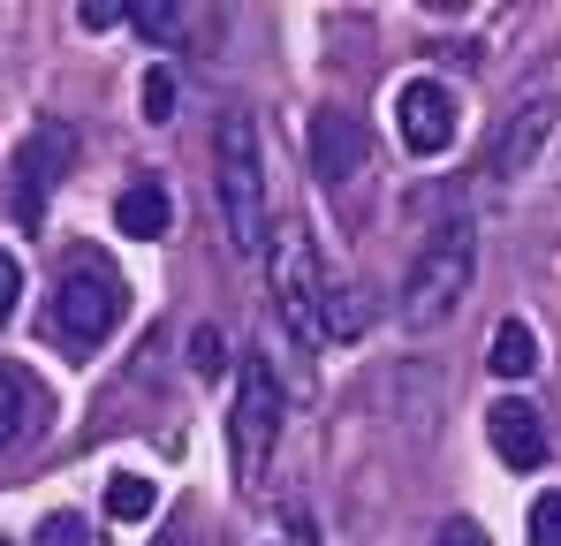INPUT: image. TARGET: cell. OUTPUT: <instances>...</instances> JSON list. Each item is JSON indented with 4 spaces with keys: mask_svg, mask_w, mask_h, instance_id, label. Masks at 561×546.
<instances>
[{
    "mask_svg": "<svg viewBox=\"0 0 561 546\" xmlns=\"http://www.w3.org/2000/svg\"><path fill=\"white\" fill-rule=\"evenodd\" d=\"M213 168H220V213L243 259L266 251V168H259V129L251 114H220L213 129Z\"/></svg>",
    "mask_w": 561,
    "mask_h": 546,
    "instance_id": "6da1fadb",
    "label": "cell"
},
{
    "mask_svg": "<svg viewBox=\"0 0 561 546\" xmlns=\"http://www.w3.org/2000/svg\"><path fill=\"white\" fill-rule=\"evenodd\" d=\"M470 281H478V243H470V228H440V236L417 243V259H410L402 327H440V319H456L463 296H470Z\"/></svg>",
    "mask_w": 561,
    "mask_h": 546,
    "instance_id": "7a4b0ae2",
    "label": "cell"
},
{
    "mask_svg": "<svg viewBox=\"0 0 561 546\" xmlns=\"http://www.w3.org/2000/svg\"><path fill=\"white\" fill-rule=\"evenodd\" d=\"M114 319H122V281L99 266V259H69L61 281H54V311H46L54 342H69V350H99V342L114 334Z\"/></svg>",
    "mask_w": 561,
    "mask_h": 546,
    "instance_id": "3957f363",
    "label": "cell"
},
{
    "mask_svg": "<svg viewBox=\"0 0 561 546\" xmlns=\"http://www.w3.org/2000/svg\"><path fill=\"white\" fill-rule=\"evenodd\" d=\"M266 266H274V296H280V319L304 334V342H327V273H319V251L304 228H280L266 243Z\"/></svg>",
    "mask_w": 561,
    "mask_h": 546,
    "instance_id": "277c9868",
    "label": "cell"
},
{
    "mask_svg": "<svg viewBox=\"0 0 561 546\" xmlns=\"http://www.w3.org/2000/svg\"><path fill=\"white\" fill-rule=\"evenodd\" d=\"M280 379L266 357H243L236 372V418H228V448H236V478H259L266 470V455L280 441Z\"/></svg>",
    "mask_w": 561,
    "mask_h": 546,
    "instance_id": "5b68a950",
    "label": "cell"
},
{
    "mask_svg": "<svg viewBox=\"0 0 561 546\" xmlns=\"http://www.w3.org/2000/svg\"><path fill=\"white\" fill-rule=\"evenodd\" d=\"M69 160H77V129H69V122H38V129L15 145V168H8V213H15L23 228L46 220V190L69 175Z\"/></svg>",
    "mask_w": 561,
    "mask_h": 546,
    "instance_id": "8992f818",
    "label": "cell"
},
{
    "mask_svg": "<svg viewBox=\"0 0 561 546\" xmlns=\"http://www.w3.org/2000/svg\"><path fill=\"white\" fill-rule=\"evenodd\" d=\"M394 129H402V145H410L417 160H440V152L456 145V99H448V84L410 77V84L394 91Z\"/></svg>",
    "mask_w": 561,
    "mask_h": 546,
    "instance_id": "52a82bcc",
    "label": "cell"
},
{
    "mask_svg": "<svg viewBox=\"0 0 561 546\" xmlns=\"http://www.w3.org/2000/svg\"><path fill=\"white\" fill-rule=\"evenodd\" d=\"M554 114H561V99L554 91H539V99H516L508 106V122H501V137H493V152H485V168L501 182H516L531 160H539V145L554 137Z\"/></svg>",
    "mask_w": 561,
    "mask_h": 546,
    "instance_id": "ba28073f",
    "label": "cell"
},
{
    "mask_svg": "<svg viewBox=\"0 0 561 546\" xmlns=\"http://www.w3.org/2000/svg\"><path fill=\"white\" fill-rule=\"evenodd\" d=\"M304 145H311V175H319V182H350V175H365V160H373L365 122L342 114V106H319L311 129H304Z\"/></svg>",
    "mask_w": 561,
    "mask_h": 546,
    "instance_id": "9c48e42d",
    "label": "cell"
},
{
    "mask_svg": "<svg viewBox=\"0 0 561 546\" xmlns=\"http://www.w3.org/2000/svg\"><path fill=\"white\" fill-rule=\"evenodd\" d=\"M485 441H493V455H501L508 470H539V463H547V425H539V410L516 402V395H501V402L485 410Z\"/></svg>",
    "mask_w": 561,
    "mask_h": 546,
    "instance_id": "30bf717a",
    "label": "cell"
},
{
    "mask_svg": "<svg viewBox=\"0 0 561 546\" xmlns=\"http://www.w3.org/2000/svg\"><path fill=\"white\" fill-rule=\"evenodd\" d=\"M38 425H46V387L23 364H0V455L23 448Z\"/></svg>",
    "mask_w": 561,
    "mask_h": 546,
    "instance_id": "8fae6325",
    "label": "cell"
},
{
    "mask_svg": "<svg viewBox=\"0 0 561 546\" xmlns=\"http://www.w3.org/2000/svg\"><path fill=\"white\" fill-rule=\"evenodd\" d=\"M168 220H175V205H168V190H160V182H129V190L114 197V228H122V236H137V243L168 236Z\"/></svg>",
    "mask_w": 561,
    "mask_h": 546,
    "instance_id": "7c38bea8",
    "label": "cell"
},
{
    "mask_svg": "<svg viewBox=\"0 0 561 546\" xmlns=\"http://www.w3.org/2000/svg\"><path fill=\"white\" fill-rule=\"evenodd\" d=\"M493 372H501V379H531V372H539V334H531V327H524V319H501V334H493Z\"/></svg>",
    "mask_w": 561,
    "mask_h": 546,
    "instance_id": "4fadbf2b",
    "label": "cell"
},
{
    "mask_svg": "<svg viewBox=\"0 0 561 546\" xmlns=\"http://www.w3.org/2000/svg\"><path fill=\"white\" fill-rule=\"evenodd\" d=\"M152 509H160V486L152 478H137V470H114L106 478V516L114 524H145Z\"/></svg>",
    "mask_w": 561,
    "mask_h": 546,
    "instance_id": "5bb4252c",
    "label": "cell"
},
{
    "mask_svg": "<svg viewBox=\"0 0 561 546\" xmlns=\"http://www.w3.org/2000/svg\"><path fill=\"white\" fill-rule=\"evenodd\" d=\"M365 334V304H357V288H327V342H357Z\"/></svg>",
    "mask_w": 561,
    "mask_h": 546,
    "instance_id": "9a60e30c",
    "label": "cell"
},
{
    "mask_svg": "<svg viewBox=\"0 0 561 546\" xmlns=\"http://www.w3.org/2000/svg\"><path fill=\"white\" fill-rule=\"evenodd\" d=\"M145 122H175V69H145Z\"/></svg>",
    "mask_w": 561,
    "mask_h": 546,
    "instance_id": "2e32d148",
    "label": "cell"
},
{
    "mask_svg": "<svg viewBox=\"0 0 561 546\" xmlns=\"http://www.w3.org/2000/svg\"><path fill=\"white\" fill-rule=\"evenodd\" d=\"M524 524H531V546H561V493H539Z\"/></svg>",
    "mask_w": 561,
    "mask_h": 546,
    "instance_id": "e0dca14e",
    "label": "cell"
},
{
    "mask_svg": "<svg viewBox=\"0 0 561 546\" xmlns=\"http://www.w3.org/2000/svg\"><path fill=\"white\" fill-rule=\"evenodd\" d=\"M129 23H137L152 46H168V38L183 31V8H129Z\"/></svg>",
    "mask_w": 561,
    "mask_h": 546,
    "instance_id": "ac0fdd59",
    "label": "cell"
},
{
    "mask_svg": "<svg viewBox=\"0 0 561 546\" xmlns=\"http://www.w3.org/2000/svg\"><path fill=\"white\" fill-rule=\"evenodd\" d=\"M38 546H92V524L61 509V516H46V524H38Z\"/></svg>",
    "mask_w": 561,
    "mask_h": 546,
    "instance_id": "d6986e66",
    "label": "cell"
},
{
    "mask_svg": "<svg viewBox=\"0 0 561 546\" xmlns=\"http://www.w3.org/2000/svg\"><path fill=\"white\" fill-rule=\"evenodd\" d=\"M190 364H197L205 379H220V372H228V357H220V334H213V327H197V334H190Z\"/></svg>",
    "mask_w": 561,
    "mask_h": 546,
    "instance_id": "ffe728a7",
    "label": "cell"
},
{
    "mask_svg": "<svg viewBox=\"0 0 561 546\" xmlns=\"http://www.w3.org/2000/svg\"><path fill=\"white\" fill-rule=\"evenodd\" d=\"M15 296H23V266H15V259L0 251V327L15 319Z\"/></svg>",
    "mask_w": 561,
    "mask_h": 546,
    "instance_id": "44dd1931",
    "label": "cell"
},
{
    "mask_svg": "<svg viewBox=\"0 0 561 546\" xmlns=\"http://www.w3.org/2000/svg\"><path fill=\"white\" fill-rule=\"evenodd\" d=\"M433 546H485V532H478L470 516H448V524L433 532Z\"/></svg>",
    "mask_w": 561,
    "mask_h": 546,
    "instance_id": "7402d4cb",
    "label": "cell"
},
{
    "mask_svg": "<svg viewBox=\"0 0 561 546\" xmlns=\"http://www.w3.org/2000/svg\"><path fill=\"white\" fill-rule=\"evenodd\" d=\"M77 23H84V31H114V23H129V8H106V0H92Z\"/></svg>",
    "mask_w": 561,
    "mask_h": 546,
    "instance_id": "603a6c76",
    "label": "cell"
},
{
    "mask_svg": "<svg viewBox=\"0 0 561 546\" xmlns=\"http://www.w3.org/2000/svg\"><path fill=\"white\" fill-rule=\"evenodd\" d=\"M0 546H15V539H0Z\"/></svg>",
    "mask_w": 561,
    "mask_h": 546,
    "instance_id": "cb8c5ba5",
    "label": "cell"
}]
</instances>
